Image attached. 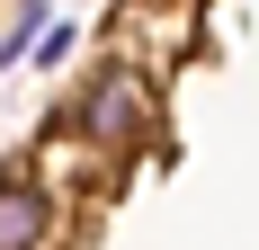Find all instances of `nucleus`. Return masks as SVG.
Segmentation results:
<instances>
[{
  "label": "nucleus",
  "mask_w": 259,
  "mask_h": 250,
  "mask_svg": "<svg viewBox=\"0 0 259 250\" xmlns=\"http://www.w3.org/2000/svg\"><path fill=\"white\" fill-rule=\"evenodd\" d=\"M63 125H72L99 161H134V152L152 143V125H161V80H152V63H99L90 90L63 107Z\"/></svg>",
  "instance_id": "obj_1"
},
{
  "label": "nucleus",
  "mask_w": 259,
  "mask_h": 250,
  "mask_svg": "<svg viewBox=\"0 0 259 250\" xmlns=\"http://www.w3.org/2000/svg\"><path fill=\"white\" fill-rule=\"evenodd\" d=\"M54 241V188L9 170L0 179V250H45Z\"/></svg>",
  "instance_id": "obj_2"
},
{
  "label": "nucleus",
  "mask_w": 259,
  "mask_h": 250,
  "mask_svg": "<svg viewBox=\"0 0 259 250\" xmlns=\"http://www.w3.org/2000/svg\"><path fill=\"white\" fill-rule=\"evenodd\" d=\"M72 36H80V27H36V63H63V54H72Z\"/></svg>",
  "instance_id": "obj_3"
}]
</instances>
